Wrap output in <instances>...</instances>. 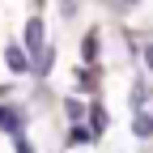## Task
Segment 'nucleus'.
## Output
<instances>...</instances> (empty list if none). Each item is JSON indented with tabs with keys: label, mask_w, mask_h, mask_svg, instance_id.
<instances>
[{
	"label": "nucleus",
	"mask_w": 153,
	"mask_h": 153,
	"mask_svg": "<svg viewBox=\"0 0 153 153\" xmlns=\"http://www.w3.org/2000/svg\"><path fill=\"white\" fill-rule=\"evenodd\" d=\"M4 64H9V72H30V55H26V47H4Z\"/></svg>",
	"instance_id": "1"
},
{
	"label": "nucleus",
	"mask_w": 153,
	"mask_h": 153,
	"mask_svg": "<svg viewBox=\"0 0 153 153\" xmlns=\"http://www.w3.org/2000/svg\"><path fill=\"white\" fill-rule=\"evenodd\" d=\"M26 51H43V22H38V17H30L26 22Z\"/></svg>",
	"instance_id": "2"
},
{
	"label": "nucleus",
	"mask_w": 153,
	"mask_h": 153,
	"mask_svg": "<svg viewBox=\"0 0 153 153\" xmlns=\"http://www.w3.org/2000/svg\"><path fill=\"white\" fill-rule=\"evenodd\" d=\"M132 132H136L140 140H149V136H153V115H145V111H136V119H132Z\"/></svg>",
	"instance_id": "3"
},
{
	"label": "nucleus",
	"mask_w": 153,
	"mask_h": 153,
	"mask_svg": "<svg viewBox=\"0 0 153 153\" xmlns=\"http://www.w3.org/2000/svg\"><path fill=\"white\" fill-rule=\"evenodd\" d=\"M0 128L9 132V136H17V132H22V111H0Z\"/></svg>",
	"instance_id": "4"
},
{
	"label": "nucleus",
	"mask_w": 153,
	"mask_h": 153,
	"mask_svg": "<svg viewBox=\"0 0 153 153\" xmlns=\"http://www.w3.org/2000/svg\"><path fill=\"white\" fill-rule=\"evenodd\" d=\"M94 136H98V132H94V128H81V123H76V128L68 132V145H89Z\"/></svg>",
	"instance_id": "5"
},
{
	"label": "nucleus",
	"mask_w": 153,
	"mask_h": 153,
	"mask_svg": "<svg viewBox=\"0 0 153 153\" xmlns=\"http://www.w3.org/2000/svg\"><path fill=\"white\" fill-rule=\"evenodd\" d=\"M149 98H153V94H149V85H145V81H136V85H132V106H136V111H140Z\"/></svg>",
	"instance_id": "6"
},
{
	"label": "nucleus",
	"mask_w": 153,
	"mask_h": 153,
	"mask_svg": "<svg viewBox=\"0 0 153 153\" xmlns=\"http://www.w3.org/2000/svg\"><path fill=\"white\" fill-rule=\"evenodd\" d=\"M81 115H85V106L76 102V98H72V102H68V119H81Z\"/></svg>",
	"instance_id": "7"
},
{
	"label": "nucleus",
	"mask_w": 153,
	"mask_h": 153,
	"mask_svg": "<svg viewBox=\"0 0 153 153\" xmlns=\"http://www.w3.org/2000/svg\"><path fill=\"white\" fill-rule=\"evenodd\" d=\"M13 145H17V153H34V149H30V140L22 136V132H17V136H13Z\"/></svg>",
	"instance_id": "8"
},
{
	"label": "nucleus",
	"mask_w": 153,
	"mask_h": 153,
	"mask_svg": "<svg viewBox=\"0 0 153 153\" xmlns=\"http://www.w3.org/2000/svg\"><path fill=\"white\" fill-rule=\"evenodd\" d=\"M145 68H149V72H153V43H149V47H145Z\"/></svg>",
	"instance_id": "9"
},
{
	"label": "nucleus",
	"mask_w": 153,
	"mask_h": 153,
	"mask_svg": "<svg viewBox=\"0 0 153 153\" xmlns=\"http://www.w3.org/2000/svg\"><path fill=\"white\" fill-rule=\"evenodd\" d=\"M123 4H136V0H123Z\"/></svg>",
	"instance_id": "10"
}]
</instances>
